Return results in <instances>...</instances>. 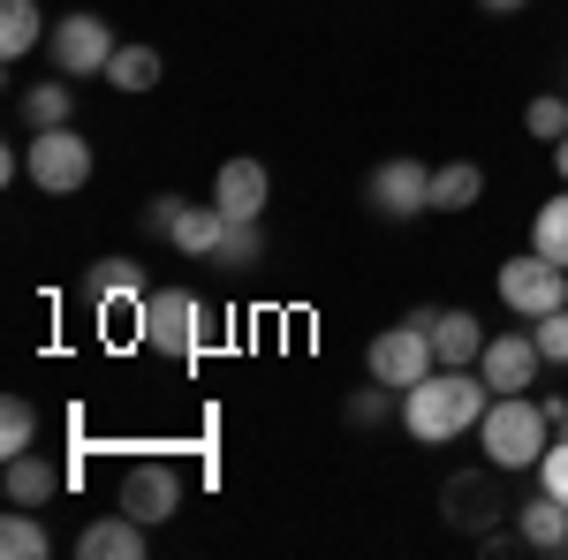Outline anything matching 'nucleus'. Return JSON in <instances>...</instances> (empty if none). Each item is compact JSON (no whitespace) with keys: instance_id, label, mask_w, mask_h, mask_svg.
<instances>
[{"instance_id":"1","label":"nucleus","mask_w":568,"mask_h":560,"mask_svg":"<svg viewBox=\"0 0 568 560\" xmlns=\"http://www.w3.org/2000/svg\"><path fill=\"white\" fill-rule=\"evenodd\" d=\"M493 409V387H485L478 371H425L417 387H402V431L417 439V447H447V439H463V431H478V417Z\"/></svg>"},{"instance_id":"2","label":"nucleus","mask_w":568,"mask_h":560,"mask_svg":"<svg viewBox=\"0 0 568 560\" xmlns=\"http://www.w3.org/2000/svg\"><path fill=\"white\" fill-rule=\"evenodd\" d=\"M478 447L493 470H538V455L554 447V417L530 394H493V409L478 417Z\"/></svg>"},{"instance_id":"3","label":"nucleus","mask_w":568,"mask_h":560,"mask_svg":"<svg viewBox=\"0 0 568 560\" xmlns=\"http://www.w3.org/2000/svg\"><path fill=\"white\" fill-rule=\"evenodd\" d=\"M136 342L152 348V356H168V364H190L205 348V303L190 296V288H152L144 310H136Z\"/></svg>"},{"instance_id":"4","label":"nucleus","mask_w":568,"mask_h":560,"mask_svg":"<svg viewBox=\"0 0 568 560\" xmlns=\"http://www.w3.org/2000/svg\"><path fill=\"white\" fill-rule=\"evenodd\" d=\"M23 160H31V182H39L45 197H77L91 182V144L69 130V122H61V130H31Z\"/></svg>"},{"instance_id":"5","label":"nucleus","mask_w":568,"mask_h":560,"mask_svg":"<svg viewBox=\"0 0 568 560\" xmlns=\"http://www.w3.org/2000/svg\"><path fill=\"white\" fill-rule=\"evenodd\" d=\"M500 303L516 310V318H546V310H561L568 303V265H554L546 251H524V258L500 265Z\"/></svg>"},{"instance_id":"6","label":"nucleus","mask_w":568,"mask_h":560,"mask_svg":"<svg viewBox=\"0 0 568 560\" xmlns=\"http://www.w3.org/2000/svg\"><path fill=\"white\" fill-rule=\"evenodd\" d=\"M45 53H53L61 77H106V61H114V23L91 16V8H77V16H61V23L45 31Z\"/></svg>"},{"instance_id":"7","label":"nucleus","mask_w":568,"mask_h":560,"mask_svg":"<svg viewBox=\"0 0 568 560\" xmlns=\"http://www.w3.org/2000/svg\"><path fill=\"white\" fill-rule=\"evenodd\" d=\"M364 364H372V379H387V387H417L425 371H439L433 326L402 318V326H387V334H372V348H364Z\"/></svg>"},{"instance_id":"8","label":"nucleus","mask_w":568,"mask_h":560,"mask_svg":"<svg viewBox=\"0 0 568 560\" xmlns=\"http://www.w3.org/2000/svg\"><path fill=\"white\" fill-rule=\"evenodd\" d=\"M538 371H546V356H538V342H530V326L524 334H493L478 356V379L493 394H530L538 387Z\"/></svg>"},{"instance_id":"9","label":"nucleus","mask_w":568,"mask_h":560,"mask_svg":"<svg viewBox=\"0 0 568 560\" xmlns=\"http://www.w3.org/2000/svg\"><path fill=\"white\" fill-rule=\"evenodd\" d=\"M372 205L387 220L433 213V167H417V160H379V167H372Z\"/></svg>"},{"instance_id":"10","label":"nucleus","mask_w":568,"mask_h":560,"mask_svg":"<svg viewBox=\"0 0 568 560\" xmlns=\"http://www.w3.org/2000/svg\"><path fill=\"white\" fill-rule=\"evenodd\" d=\"M175 508H182V477L168 470V462H136V470L122 477V516H136L144 530L168 522Z\"/></svg>"},{"instance_id":"11","label":"nucleus","mask_w":568,"mask_h":560,"mask_svg":"<svg viewBox=\"0 0 568 560\" xmlns=\"http://www.w3.org/2000/svg\"><path fill=\"white\" fill-rule=\"evenodd\" d=\"M84 296H91L99 318H114V310H144L152 288H144V265H136V258H99L84 273Z\"/></svg>"},{"instance_id":"12","label":"nucleus","mask_w":568,"mask_h":560,"mask_svg":"<svg viewBox=\"0 0 568 560\" xmlns=\"http://www.w3.org/2000/svg\"><path fill=\"white\" fill-rule=\"evenodd\" d=\"M265 197H273V174L258 167V160H220L213 174V205L227 220H258L265 213Z\"/></svg>"},{"instance_id":"13","label":"nucleus","mask_w":568,"mask_h":560,"mask_svg":"<svg viewBox=\"0 0 568 560\" xmlns=\"http://www.w3.org/2000/svg\"><path fill=\"white\" fill-rule=\"evenodd\" d=\"M508 500H500V485L485 470H470V477H447V492H439V516L455 522V530H493V516H500Z\"/></svg>"},{"instance_id":"14","label":"nucleus","mask_w":568,"mask_h":560,"mask_svg":"<svg viewBox=\"0 0 568 560\" xmlns=\"http://www.w3.org/2000/svg\"><path fill=\"white\" fill-rule=\"evenodd\" d=\"M516 538L530 553H568V500H554L546 485L530 500H516Z\"/></svg>"},{"instance_id":"15","label":"nucleus","mask_w":568,"mask_h":560,"mask_svg":"<svg viewBox=\"0 0 568 560\" xmlns=\"http://www.w3.org/2000/svg\"><path fill=\"white\" fill-rule=\"evenodd\" d=\"M485 342H493V334H485L478 310H439V318H433V348H439L447 371H478Z\"/></svg>"},{"instance_id":"16","label":"nucleus","mask_w":568,"mask_h":560,"mask_svg":"<svg viewBox=\"0 0 568 560\" xmlns=\"http://www.w3.org/2000/svg\"><path fill=\"white\" fill-rule=\"evenodd\" d=\"M61 485H69L61 462H45V455H8V500H16V508H53Z\"/></svg>"},{"instance_id":"17","label":"nucleus","mask_w":568,"mask_h":560,"mask_svg":"<svg viewBox=\"0 0 568 560\" xmlns=\"http://www.w3.org/2000/svg\"><path fill=\"white\" fill-rule=\"evenodd\" d=\"M144 546H152V538H144V522H136V516H99L84 538H77V553H84V560H144Z\"/></svg>"},{"instance_id":"18","label":"nucleus","mask_w":568,"mask_h":560,"mask_svg":"<svg viewBox=\"0 0 568 560\" xmlns=\"http://www.w3.org/2000/svg\"><path fill=\"white\" fill-rule=\"evenodd\" d=\"M220 235H227V213H220V205H190V197L175 205V227H168V243H175L182 258H213Z\"/></svg>"},{"instance_id":"19","label":"nucleus","mask_w":568,"mask_h":560,"mask_svg":"<svg viewBox=\"0 0 568 560\" xmlns=\"http://www.w3.org/2000/svg\"><path fill=\"white\" fill-rule=\"evenodd\" d=\"M485 197V167L478 160H447V167H433V213H470Z\"/></svg>"},{"instance_id":"20","label":"nucleus","mask_w":568,"mask_h":560,"mask_svg":"<svg viewBox=\"0 0 568 560\" xmlns=\"http://www.w3.org/2000/svg\"><path fill=\"white\" fill-rule=\"evenodd\" d=\"M45 31H53V23L39 16V0H0V53H8V61H23Z\"/></svg>"},{"instance_id":"21","label":"nucleus","mask_w":568,"mask_h":560,"mask_svg":"<svg viewBox=\"0 0 568 560\" xmlns=\"http://www.w3.org/2000/svg\"><path fill=\"white\" fill-rule=\"evenodd\" d=\"M106 84L114 91H152L160 84V45H114V61H106Z\"/></svg>"},{"instance_id":"22","label":"nucleus","mask_w":568,"mask_h":560,"mask_svg":"<svg viewBox=\"0 0 568 560\" xmlns=\"http://www.w3.org/2000/svg\"><path fill=\"white\" fill-rule=\"evenodd\" d=\"M0 553H8V560H45V553H53L39 508H8V522H0Z\"/></svg>"},{"instance_id":"23","label":"nucleus","mask_w":568,"mask_h":560,"mask_svg":"<svg viewBox=\"0 0 568 560\" xmlns=\"http://www.w3.org/2000/svg\"><path fill=\"white\" fill-rule=\"evenodd\" d=\"M530 251H546L554 265H568V182H561V197L538 205V220H530Z\"/></svg>"},{"instance_id":"24","label":"nucleus","mask_w":568,"mask_h":560,"mask_svg":"<svg viewBox=\"0 0 568 560\" xmlns=\"http://www.w3.org/2000/svg\"><path fill=\"white\" fill-rule=\"evenodd\" d=\"M258 258H265V235H258V220H227V235H220L213 265H220V273H251Z\"/></svg>"},{"instance_id":"25","label":"nucleus","mask_w":568,"mask_h":560,"mask_svg":"<svg viewBox=\"0 0 568 560\" xmlns=\"http://www.w3.org/2000/svg\"><path fill=\"white\" fill-rule=\"evenodd\" d=\"M69 114H77L69 84H31V91H23V122H31V130H61Z\"/></svg>"},{"instance_id":"26","label":"nucleus","mask_w":568,"mask_h":560,"mask_svg":"<svg viewBox=\"0 0 568 560\" xmlns=\"http://www.w3.org/2000/svg\"><path fill=\"white\" fill-rule=\"evenodd\" d=\"M31 439H39L31 401H23V394H8V401H0V455H31Z\"/></svg>"},{"instance_id":"27","label":"nucleus","mask_w":568,"mask_h":560,"mask_svg":"<svg viewBox=\"0 0 568 560\" xmlns=\"http://www.w3.org/2000/svg\"><path fill=\"white\" fill-rule=\"evenodd\" d=\"M524 130L546 136V144H561L568 136V91H538V99L524 106Z\"/></svg>"},{"instance_id":"28","label":"nucleus","mask_w":568,"mask_h":560,"mask_svg":"<svg viewBox=\"0 0 568 560\" xmlns=\"http://www.w3.org/2000/svg\"><path fill=\"white\" fill-rule=\"evenodd\" d=\"M379 417H402V387H387V379L349 401V425H379Z\"/></svg>"},{"instance_id":"29","label":"nucleus","mask_w":568,"mask_h":560,"mask_svg":"<svg viewBox=\"0 0 568 560\" xmlns=\"http://www.w3.org/2000/svg\"><path fill=\"white\" fill-rule=\"evenodd\" d=\"M530 342H538L546 364H568V303H561V310H546V318H530Z\"/></svg>"},{"instance_id":"30","label":"nucleus","mask_w":568,"mask_h":560,"mask_svg":"<svg viewBox=\"0 0 568 560\" xmlns=\"http://www.w3.org/2000/svg\"><path fill=\"white\" fill-rule=\"evenodd\" d=\"M538 485H546L554 500H568V439H561V431H554V447L538 455Z\"/></svg>"},{"instance_id":"31","label":"nucleus","mask_w":568,"mask_h":560,"mask_svg":"<svg viewBox=\"0 0 568 560\" xmlns=\"http://www.w3.org/2000/svg\"><path fill=\"white\" fill-rule=\"evenodd\" d=\"M175 205L182 197H152V205H144V235H168V227H175Z\"/></svg>"},{"instance_id":"32","label":"nucleus","mask_w":568,"mask_h":560,"mask_svg":"<svg viewBox=\"0 0 568 560\" xmlns=\"http://www.w3.org/2000/svg\"><path fill=\"white\" fill-rule=\"evenodd\" d=\"M478 8H493V16H516V8H530V0H478Z\"/></svg>"},{"instance_id":"33","label":"nucleus","mask_w":568,"mask_h":560,"mask_svg":"<svg viewBox=\"0 0 568 560\" xmlns=\"http://www.w3.org/2000/svg\"><path fill=\"white\" fill-rule=\"evenodd\" d=\"M554 167H561V182H568V136H561V144H554Z\"/></svg>"},{"instance_id":"34","label":"nucleus","mask_w":568,"mask_h":560,"mask_svg":"<svg viewBox=\"0 0 568 560\" xmlns=\"http://www.w3.org/2000/svg\"><path fill=\"white\" fill-rule=\"evenodd\" d=\"M561 439H568V417H561Z\"/></svg>"}]
</instances>
